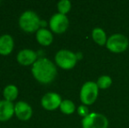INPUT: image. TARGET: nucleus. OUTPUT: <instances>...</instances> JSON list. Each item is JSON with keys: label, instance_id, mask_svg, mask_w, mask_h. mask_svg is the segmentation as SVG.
Returning <instances> with one entry per match:
<instances>
[{"label": "nucleus", "instance_id": "1a4fd4ad", "mask_svg": "<svg viewBox=\"0 0 129 128\" xmlns=\"http://www.w3.org/2000/svg\"><path fill=\"white\" fill-rule=\"evenodd\" d=\"M14 113L17 118L23 121L31 118L33 115V109L26 102L19 101L14 104Z\"/></svg>", "mask_w": 129, "mask_h": 128}, {"label": "nucleus", "instance_id": "423d86ee", "mask_svg": "<svg viewBox=\"0 0 129 128\" xmlns=\"http://www.w3.org/2000/svg\"><path fill=\"white\" fill-rule=\"evenodd\" d=\"M108 119L101 113L90 112L82 119L83 128H108Z\"/></svg>", "mask_w": 129, "mask_h": 128}, {"label": "nucleus", "instance_id": "a211bd4d", "mask_svg": "<svg viewBox=\"0 0 129 128\" xmlns=\"http://www.w3.org/2000/svg\"><path fill=\"white\" fill-rule=\"evenodd\" d=\"M57 9L59 13L66 15L71 9V3L69 0H61L57 4Z\"/></svg>", "mask_w": 129, "mask_h": 128}, {"label": "nucleus", "instance_id": "9d476101", "mask_svg": "<svg viewBox=\"0 0 129 128\" xmlns=\"http://www.w3.org/2000/svg\"><path fill=\"white\" fill-rule=\"evenodd\" d=\"M37 57L38 55L35 51L26 48L18 53L17 61L19 64L24 65V66H29V65H33L38 60Z\"/></svg>", "mask_w": 129, "mask_h": 128}, {"label": "nucleus", "instance_id": "dca6fc26", "mask_svg": "<svg viewBox=\"0 0 129 128\" xmlns=\"http://www.w3.org/2000/svg\"><path fill=\"white\" fill-rule=\"evenodd\" d=\"M60 110L62 113L66 115H70L73 114L76 111V105L71 100L69 99H65L62 100L61 105H60Z\"/></svg>", "mask_w": 129, "mask_h": 128}, {"label": "nucleus", "instance_id": "6ab92c4d", "mask_svg": "<svg viewBox=\"0 0 129 128\" xmlns=\"http://www.w3.org/2000/svg\"><path fill=\"white\" fill-rule=\"evenodd\" d=\"M77 113L81 117H83V118L86 116H88L90 112V111H89L88 106L84 105V104H82V105H80L79 107L77 108Z\"/></svg>", "mask_w": 129, "mask_h": 128}, {"label": "nucleus", "instance_id": "2eb2a0df", "mask_svg": "<svg viewBox=\"0 0 129 128\" xmlns=\"http://www.w3.org/2000/svg\"><path fill=\"white\" fill-rule=\"evenodd\" d=\"M3 95L4 97H5V100L12 102L17 98L18 95H19V89L14 84H8L4 89Z\"/></svg>", "mask_w": 129, "mask_h": 128}, {"label": "nucleus", "instance_id": "f03ea898", "mask_svg": "<svg viewBox=\"0 0 129 128\" xmlns=\"http://www.w3.org/2000/svg\"><path fill=\"white\" fill-rule=\"evenodd\" d=\"M41 21L36 12L33 11H26L19 17V25L23 31L33 32L40 29Z\"/></svg>", "mask_w": 129, "mask_h": 128}, {"label": "nucleus", "instance_id": "20e7f679", "mask_svg": "<svg viewBox=\"0 0 129 128\" xmlns=\"http://www.w3.org/2000/svg\"><path fill=\"white\" fill-rule=\"evenodd\" d=\"M106 48L109 51L114 54H120L128 48L129 40L126 35L121 33L112 34L108 38L106 42Z\"/></svg>", "mask_w": 129, "mask_h": 128}, {"label": "nucleus", "instance_id": "f257e3e1", "mask_svg": "<svg viewBox=\"0 0 129 128\" xmlns=\"http://www.w3.org/2000/svg\"><path fill=\"white\" fill-rule=\"evenodd\" d=\"M32 74L38 82L47 84L54 80L57 75V69L52 61L41 57L33 64Z\"/></svg>", "mask_w": 129, "mask_h": 128}, {"label": "nucleus", "instance_id": "0eeeda50", "mask_svg": "<svg viewBox=\"0 0 129 128\" xmlns=\"http://www.w3.org/2000/svg\"><path fill=\"white\" fill-rule=\"evenodd\" d=\"M70 21L66 15L61 13H54L50 18L49 26L51 30L55 33H62L68 29Z\"/></svg>", "mask_w": 129, "mask_h": 128}, {"label": "nucleus", "instance_id": "7ed1b4c3", "mask_svg": "<svg viewBox=\"0 0 129 128\" xmlns=\"http://www.w3.org/2000/svg\"><path fill=\"white\" fill-rule=\"evenodd\" d=\"M99 87L97 83L92 81H88L83 84L80 91V100L84 105L94 104L99 97Z\"/></svg>", "mask_w": 129, "mask_h": 128}, {"label": "nucleus", "instance_id": "9b49d317", "mask_svg": "<svg viewBox=\"0 0 129 128\" xmlns=\"http://www.w3.org/2000/svg\"><path fill=\"white\" fill-rule=\"evenodd\" d=\"M14 114V104L7 100H0V121H7Z\"/></svg>", "mask_w": 129, "mask_h": 128}, {"label": "nucleus", "instance_id": "39448f33", "mask_svg": "<svg viewBox=\"0 0 129 128\" xmlns=\"http://www.w3.org/2000/svg\"><path fill=\"white\" fill-rule=\"evenodd\" d=\"M55 63L63 69H71L77 62V54L68 49H61L56 53L54 56Z\"/></svg>", "mask_w": 129, "mask_h": 128}, {"label": "nucleus", "instance_id": "ddd939ff", "mask_svg": "<svg viewBox=\"0 0 129 128\" xmlns=\"http://www.w3.org/2000/svg\"><path fill=\"white\" fill-rule=\"evenodd\" d=\"M53 34L46 28H40L36 32V39L42 46H49L53 42Z\"/></svg>", "mask_w": 129, "mask_h": 128}, {"label": "nucleus", "instance_id": "4468645a", "mask_svg": "<svg viewBox=\"0 0 129 128\" xmlns=\"http://www.w3.org/2000/svg\"><path fill=\"white\" fill-rule=\"evenodd\" d=\"M91 37L93 39L94 42L96 44L99 45V46H105V45H106L107 39H108L105 32L100 27H96L92 30Z\"/></svg>", "mask_w": 129, "mask_h": 128}, {"label": "nucleus", "instance_id": "6e6552de", "mask_svg": "<svg viewBox=\"0 0 129 128\" xmlns=\"http://www.w3.org/2000/svg\"><path fill=\"white\" fill-rule=\"evenodd\" d=\"M61 102V97L58 93L55 92H48L46 93L41 98V105L44 109L48 111H54L57 109L58 107L60 108Z\"/></svg>", "mask_w": 129, "mask_h": 128}, {"label": "nucleus", "instance_id": "f8f14e48", "mask_svg": "<svg viewBox=\"0 0 129 128\" xmlns=\"http://www.w3.org/2000/svg\"><path fill=\"white\" fill-rule=\"evenodd\" d=\"M13 47V38L10 34H3L0 36V55H7L11 54Z\"/></svg>", "mask_w": 129, "mask_h": 128}, {"label": "nucleus", "instance_id": "f3484780", "mask_svg": "<svg viewBox=\"0 0 129 128\" xmlns=\"http://www.w3.org/2000/svg\"><path fill=\"white\" fill-rule=\"evenodd\" d=\"M96 83H97L99 89L106 90L111 87V85H112V79L111 78L110 75H103L98 78Z\"/></svg>", "mask_w": 129, "mask_h": 128}]
</instances>
